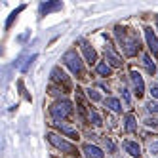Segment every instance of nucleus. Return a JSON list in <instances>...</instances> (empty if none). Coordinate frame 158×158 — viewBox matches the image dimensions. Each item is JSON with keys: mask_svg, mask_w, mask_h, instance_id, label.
Masks as SVG:
<instances>
[{"mask_svg": "<svg viewBox=\"0 0 158 158\" xmlns=\"http://www.w3.org/2000/svg\"><path fill=\"white\" fill-rule=\"evenodd\" d=\"M114 32H116L118 42L122 44V50L126 52V55H135V53L139 52V40L135 38L133 35H128L122 27H116Z\"/></svg>", "mask_w": 158, "mask_h": 158, "instance_id": "f257e3e1", "label": "nucleus"}, {"mask_svg": "<svg viewBox=\"0 0 158 158\" xmlns=\"http://www.w3.org/2000/svg\"><path fill=\"white\" fill-rule=\"evenodd\" d=\"M63 63L69 67V71H71L73 74L82 76V73H84V63H82V59H80V55H78L74 50H69V52L63 55Z\"/></svg>", "mask_w": 158, "mask_h": 158, "instance_id": "f03ea898", "label": "nucleus"}, {"mask_svg": "<svg viewBox=\"0 0 158 158\" xmlns=\"http://www.w3.org/2000/svg\"><path fill=\"white\" fill-rule=\"evenodd\" d=\"M71 112H73V103H71V101H67V99H63V101H55V103L50 107V114L53 116L55 122H59V120L67 118Z\"/></svg>", "mask_w": 158, "mask_h": 158, "instance_id": "7ed1b4c3", "label": "nucleus"}, {"mask_svg": "<svg viewBox=\"0 0 158 158\" xmlns=\"http://www.w3.org/2000/svg\"><path fill=\"white\" fill-rule=\"evenodd\" d=\"M46 137H48V141L55 147V149H59V151H63V152H67V154H76V147L73 145V143H69L67 139H63V137H59L57 133H46Z\"/></svg>", "mask_w": 158, "mask_h": 158, "instance_id": "20e7f679", "label": "nucleus"}, {"mask_svg": "<svg viewBox=\"0 0 158 158\" xmlns=\"http://www.w3.org/2000/svg\"><path fill=\"white\" fill-rule=\"evenodd\" d=\"M130 78H131L133 88H135V95H137V97H143V94H145V82H143V76H141L137 71H131V73H130Z\"/></svg>", "mask_w": 158, "mask_h": 158, "instance_id": "39448f33", "label": "nucleus"}, {"mask_svg": "<svg viewBox=\"0 0 158 158\" xmlns=\"http://www.w3.org/2000/svg\"><path fill=\"white\" fill-rule=\"evenodd\" d=\"M80 48H82V52H84V57H86V61L89 63V65H94L95 61H97V53H95V50L89 46V42L88 40H80Z\"/></svg>", "mask_w": 158, "mask_h": 158, "instance_id": "423d86ee", "label": "nucleus"}, {"mask_svg": "<svg viewBox=\"0 0 158 158\" xmlns=\"http://www.w3.org/2000/svg\"><path fill=\"white\" fill-rule=\"evenodd\" d=\"M145 40H147V44H149V50L158 57V38H156V35L152 32L151 27H147V29H145Z\"/></svg>", "mask_w": 158, "mask_h": 158, "instance_id": "0eeeda50", "label": "nucleus"}, {"mask_svg": "<svg viewBox=\"0 0 158 158\" xmlns=\"http://www.w3.org/2000/svg\"><path fill=\"white\" fill-rule=\"evenodd\" d=\"M105 59H107V63L110 65V67H122V59L116 55V52L112 50V46H107L105 48Z\"/></svg>", "mask_w": 158, "mask_h": 158, "instance_id": "6e6552de", "label": "nucleus"}, {"mask_svg": "<svg viewBox=\"0 0 158 158\" xmlns=\"http://www.w3.org/2000/svg\"><path fill=\"white\" fill-rule=\"evenodd\" d=\"M124 149H126V152L133 158H139L141 156V147L135 143V141H124Z\"/></svg>", "mask_w": 158, "mask_h": 158, "instance_id": "1a4fd4ad", "label": "nucleus"}, {"mask_svg": "<svg viewBox=\"0 0 158 158\" xmlns=\"http://www.w3.org/2000/svg\"><path fill=\"white\" fill-rule=\"evenodd\" d=\"M82 151L86 152V156H88V158H103V151H101L99 147H95V145H89V143H86Z\"/></svg>", "mask_w": 158, "mask_h": 158, "instance_id": "9d476101", "label": "nucleus"}, {"mask_svg": "<svg viewBox=\"0 0 158 158\" xmlns=\"http://www.w3.org/2000/svg\"><path fill=\"white\" fill-rule=\"evenodd\" d=\"M52 76H53L55 82H59V84H63L65 88H69V78H67V74L59 69V67H55V69L52 71Z\"/></svg>", "mask_w": 158, "mask_h": 158, "instance_id": "9b49d317", "label": "nucleus"}, {"mask_svg": "<svg viewBox=\"0 0 158 158\" xmlns=\"http://www.w3.org/2000/svg\"><path fill=\"white\" fill-rule=\"evenodd\" d=\"M61 8H63L61 2H46V4H42V6H40V17L48 15L50 12H53V10H61Z\"/></svg>", "mask_w": 158, "mask_h": 158, "instance_id": "f8f14e48", "label": "nucleus"}, {"mask_svg": "<svg viewBox=\"0 0 158 158\" xmlns=\"http://www.w3.org/2000/svg\"><path fill=\"white\" fill-rule=\"evenodd\" d=\"M103 103H105V107H109L112 112H122V105H120V101H118L116 97H107Z\"/></svg>", "mask_w": 158, "mask_h": 158, "instance_id": "ddd939ff", "label": "nucleus"}, {"mask_svg": "<svg viewBox=\"0 0 158 158\" xmlns=\"http://www.w3.org/2000/svg\"><path fill=\"white\" fill-rule=\"evenodd\" d=\"M124 128H126V131H130V133L137 130V122H135V116L131 114V112L126 114V118H124Z\"/></svg>", "mask_w": 158, "mask_h": 158, "instance_id": "4468645a", "label": "nucleus"}, {"mask_svg": "<svg viewBox=\"0 0 158 158\" xmlns=\"http://www.w3.org/2000/svg\"><path fill=\"white\" fill-rule=\"evenodd\" d=\"M143 65H145V69L149 71L151 76L156 74V65H154V61L151 59V55H149V53H145V55H143Z\"/></svg>", "mask_w": 158, "mask_h": 158, "instance_id": "2eb2a0df", "label": "nucleus"}, {"mask_svg": "<svg viewBox=\"0 0 158 158\" xmlns=\"http://www.w3.org/2000/svg\"><path fill=\"white\" fill-rule=\"evenodd\" d=\"M55 124H57V128L61 130V133L69 135L71 139H78V131H76V130H73V128H69V126H63L61 122H55Z\"/></svg>", "mask_w": 158, "mask_h": 158, "instance_id": "dca6fc26", "label": "nucleus"}, {"mask_svg": "<svg viewBox=\"0 0 158 158\" xmlns=\"http://www.w3.org/2000/svg\"><path fill=\"white\" fill-rule=\"evenodd\" d=\"M97 73H99L101 76H110L112 67H110L109 63H105V61H101V63H97Z\"/></svg>", "mask_w": 158, "mask_h": 158, "instance_id": "f3484780", "label": "nucleus"}, {"mask_svg": "<svg viewBox=\"0 0 158 158\" xmlns=\"http://www.w3.org/2000/svg\"><path fill=\"white\" fill-rule=\"evenodd\" d=\"M89 120H92L94 126H101V124H103V120H101V116H99V112H95V110L89 112Z\"/></svg>", "mask_w": 158, "mask_h": 158, "instance_id": "a211bd4d", "label": "nucleus"}, {"mask_svg": "<svg viewBox=\"0 0 158 158\" xmlns=\"http://www.w3.org/2000/svg\"><path fill=\"white\" fill-rule=\"evenodd\" d=\"M23 10H25V6H19V8L15 10V12H12V15H10V19L6 21V29H10V25L14 23V19L17 17V14H19V12H23Z\"/></svg>", "mask_w": 158, "mask_h": 158, "instance_id": "6ab92c4d", "label": "nucleus"}, {"mask_svg": "<svg viewBox=\"0 0 158 158\" xmlns=\"http://www.w3.org/2000/svg\"><path fill=\"white\" fill-rule=\"evenodd\" d=\"M86 94H88V97L92 99V101H99V99H101V95H99V94L95 92L94 88H88V89H86Z\"/></svg>", "mask_w": 158, "mask_h": 158, "instance_id": "aec40b11", "label": "nucleus"}, {"mask_svg": "<svg viewBox=\"0 0 158 158\" xmlns=\"http://www.w3.org/2000/svg\"><path fill=\"white\" fill-rule=\"evenodd\" d=\"M122 99H124V103H126V105H130V103H131V97H130V92H128L126 88H122Z\"/></svg>", "mask_w": 158, "mask_h": 158, "instance_id": "412c9836", "label": "nucleus"}, {"mask_svg": "<svg viewBox=\"0 0 158 158\" xmlns=\"http://www.w3.org/2000/svg\"><path fill=\"white\" fill-rule=\"evenodd\" d=\"M147 110L149 112H158V103L156 101H149V103H147Z\"/></svg>", "mask_w": 158, "mask_h": 158, "instance_id": "4be33fe9", "label": "nucleus"}, {"mask_svg": "<svg viewBox=\"0 0 158 158\" xmlns=\"http://www.w3.org/2000/svg\"><path fill=\"white\" fill-rule=\"evenodd\" d=\"M143 122H145L149 128H156V130H158V120H154V118H145Z\"/></svg>", "mask_w": 158, "mask_h": 158, "instance_id": "5701e85b", "label": "nucleus"}, {"mask_svg": "<svg viewBox=\"0 0 158 158\" xmlns=\"http://www.w3.org/2000/svg\"><path fill=\"white\" fill-rule=\"evenodd\" d=\"M149 151H151L152 154H158V141H152V143L149 145Z\"/></svg>", "mask_w": 158, "mask_h": 158, "instance_id": "b1692460", "label": "nucleus"}, {"mask_svg": "<svg viewBox=\"0 0 158 158\" xmlns=\"http://www.w3.org/2000/svg\"><path fill=\"white\" fill-rule=\"evenodd\" d=\"M105 147H107V149H109L110 152H112V151H114V143H112L110 139H107V137H105Z\"/></svg>", "mask_w": 158, "mask_h": 158, "instance_id": "393cba45", "label": "nucleus"}, {"mask_svg": "<svg viewBox=\"0 0 158 158\" xmlns=\"http://www.w3.org/2000/svg\"><path fill=\"white\" fill-rule=\"evenodd\" d=\"M151 94H152V97L158 99V86L156 84H151Z\"/></svg>", "mask_w": 158, "mask_h": 158, "instance_id": "a878e982", "label": "nucleus"}, {"mask_svg": "<svg viewBox=\"0 0 158 158\" xmlns=\"http://www.w3.org/2000/svg\"><path fill=\"white\" fill-rule=\"evenodd\" d=\"M156 25H158V17H156Z\"/></svg>", "mask_w": 158, "mask_h": 158, "instance_id": "bb28decb", "label": "nucleus"}]
</instances>
